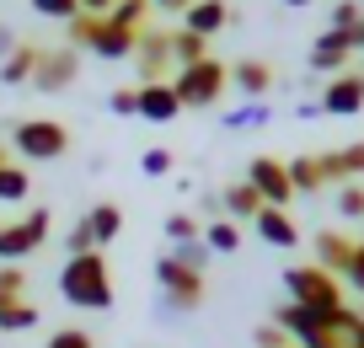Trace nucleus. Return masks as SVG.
Listing matches in <instances>:
<instances>
[{"instance_id":"obj_43","label":"nucleus","mask_w":364,"mask_h":348,"mask_svg":"<svg viewBox=\"0 0 364 348\" xmlns=\"http://www.w3.org/2000/svg\"><path fill=\"white\" fill-rule=\"evenodd\" d=\"M11 48H16V33H11V27H6V22H0V59L11 54Z\"/></svg>"},{"instance_id":"obj_34","label":"nucleus","mask_w":364,"mask_h":348,"mask_svg":"<svg viewBox=\"0 0 364 348\" xmlns=\"http://www.w3.org/2000/svg\"><path fill=\"white\" fill-rule=\"evenodd\" d=\"M43 348H97V337H91L86 327H59V332L48 337Z\"/></svg>"},{"instance_id":"obj_29","label":"nucleus","mask_w":364,"mask_h":348,"mask_svg":"<svg viewBox=\"0 0 364 348\" xmlns=\"http://www.w3.org/2000/svg\"><path fill=\"white\" fill-rule=\"evenodd\" d=\"M145 6H150V0H118L113 11H107V22L129 27V33H145Z\"/></svg>"},{"instance_id":"obj_7","label":"nucleus","mask_w":364,"mask_h":348,"mask_svg":"<svg viewBox=\"0 0 364 348\" xmlns=\"http://www.w3.org/2000/svg\"><path fill=\"white\" fill-rule=\"evenodd\" d=\"M48 225H54V209H27L22 220H6L0 225V263H22V258H33L38 247L48 241Z\"/></svg>"},{"instance_id":"obj_14","label":"nucleus","mask_w":364,"mask_h":348,"mask_svg":"<svg viewBox=\"0 0 364 348\" xmlns=\"http://www.w3.org/2000/svg\"><path fill=\"white\" fill-rule=\"evenodd\" d=\"M321 107H327L332 118H353V112L364 107V86H359V75H353V70L332 75V80H327V91H321Z\"/></svg>"},{"instance_id":"obj_40","label":"nucleus","mask_w":364,"mask_h":348,"mask_svg":"<svg viewBox=\"0 0 364 348\" xmlns=\"http://www.w3.org/2000/svg\"><path fill=\"white\" fill-rule=\"evenodd\" d=\"M118 0H80V16H107Z\"/></svg>"},{"instance_id":"obj_11","label":"nucleus","mask_w":364,"mask_h":348,"mask_svg":"<svg viewBox=\"0 0 364 348\" xmlns=\"http://www.w3.org/2000/svg\"><path fill=\"white\" fill-rule=\"evenodd\" d=\"M75 75H80L75 48H43L38 70H33V91H65V86H75Z\"/></svg>"},{"instance_id":"obj_16","label":"nucleus","mask_w":364,"mask_h":348,"mask_svg":"<svg viewBox=\"0 0 364 348\" xmlns=\"http://www.w3.org/2000/svg\"><path fill=\"white\" fill-rule=\"evenodd\" d=\"M182 112L177 91H171V80H156V86H139V118L145 124H171Z\"/></svg>"},{"instance_id":"obj_27","label":"nucleus","mask_w":364,"mask_h":348,"mask_svg":"<svg viewBox=\"0 0 364 348\" xmlns=\"http://www.w3.org/2000/svg\"><path fill=\"white\" fill-rule=\"evenodd\" d=\"M33 199V177H27V167H0V204H27Z\"/></svg>"},{"instance_id":"obj_12","label":"nucleus","mask_w":364,"mask_h":348,"mask_svg":"<svg viewBox=\"0 0 364 348\" xmlns=\"http://www.w3.org/2000/svg\"><path fill=\"white\" fill-rule=\"evenodd\" d=\"M252 231H257L268 247H279V252H295L300 247V225L289 220V209H273V204H262V209H257Z\"/></svg>"},{"instance_id":"obj_15","label":"nucleus","mask_w":364,"mask_h":348,"mask_svg":"<svg viewBox=\"0 0 364 348\" xmlns=\"http://www.w3.org/2000/svg\"><path fill=\"white\" fill-rule=\"evenodd\" d=\"M80 231L91 236V247L102 252L107 241H113L118 231H124V209H118V204H107V199H102V204H91V209L80 214Z\"/></svg>"},{"instance_id":"obj_46","label":"nucleus","mask_w":364,"mask_h":348,"mask_svg":"<svg viewBox=\"0 0 364 348\" xmlns=\"http://www.w3.org/2000/svg\"><path fill=\"white\" fill-rule=\"evenodd\" d=\"M0 348H6V337H0Z\"/></svg>"},{"instance_id":"obj_2","label":"nucleus","mask_w":364,"mask_h":348,"mask_svg":"<svg viewBox=\"0 0 364 348\" xmlns=\"http://www.w3.org/2000/svg\"><path fill=\"white\" fill-rule=\"evenodd\" d=\"M156 284H161V300H156V311L166 316H182V311H198L204 305V273H193V268H182L171 252H161L156 258Z\"/></svg>"},{"instance_id":"obj_8","label":"nucleus","mask_w":364,"mask_h":348,"mask_svg":"<svg viewBox=\"0 0 364 348\" xmlns=\"http://www.w3.org/2000/svg\"><path fill=\"white\" fill-rule=\"evenodd\" d=\"M353 48H364V27H353V33H343V27H327V33L311 38L306 65L316 70V75H343V70L353 65Z\"/></svg>"},{"instance_id":"obj_21","label":"nucleus","mask_w":364,"mask_h":348,"mask_svg":"<svg viewBox=\"0 0 364 348\" xmlns=\"http://www.w3.org/2000/svg\"><path fill=\"white\" fill-rule=\"evenodd\" d=\"M38 322H43V316H38V305H27V300H6V295H0V337H11V332H33Z\"/></svg>"},{"instance_id":"obj_38","label":"nucleus","mask_w":364,"mask_h":348,"mask_svg":"<svg viewBox=\"0 0 364 348\" xmlns=\"http://www.w3.org/2000/svg\"><path fill=\"white\" fill-rule=\"evenodd\" d=\"M22 290H27V273L16 268V263H0V295H6V300H22Z\"/></svg>"},{"instance_id":"obj_17","label":"nucleus","mask_w":364,"mask_h":348,"mask_svg":"<svg viewBox=\"0 0 364 348\" xmlns=\"http://www.w3.org/2000/svg\"><path fill=\"white\" fill-rule=\"evenodd\" d=\"M230 86H236L247 102H262L268 86H273V70L262 65V59H236V65H230Z\"/></svg>"},{"instance_id":"obj_25","label":"nucleus","mask_w":364,"mask_h":348,"mask_svg":"<svg viewBox=\"0 0 364 348\" xmlns=\"http://www.w3.org/2000/svg\"><path fill=\"white\" fill-rule=\"evenodd\" d=\"M204 247L215 252V258H230V252L241 247V225L225 220V214H220V220H204Z\"/></svg>"},{"instance_id":"obj_9","label":"nucleus","mask_w":364,"mask_h":348,"mask_svg":"<svg viewBox=\"0 0 364 348\" xmlns=\"http://www.w3.org/2000/svg\"><path fill=\"white\" fill-rule=\"evenodd\" d=\"M134 70H139V86H156V80H171L177 65H171V33H139L134 48Z\"/></svg>"},{"instance_id":"obj_24","label":"nucleus","mask_w":364,"mask_h":348,"mask_svg":"<svg viewBox=\"0 0 364 348\" xmlns=\"http://www.w3.org/2000/svg\"><path fill=\"white\" fill-rule=\"evenodd\" d=\"M204 59H209V38L188 33V27H177V33H171V65H177V70L204 65Z\"/></svg>"},{"instance_id":"obj_18","label":"nucleus","mask_w":364,"mask_h":348,"mask_svg":"<svg viewBox=\"0 0 364 348\" xmlns=\"http://www.w3.org/2000/svg\"><path fill=\"white\" fill-rule=\"evenodd\" d=\"M321 172H327V182H359L364 177V145H343V150H327L321 156Z\"/></svg>"},{"instance_id":"obj_35","label":"nucleus","mask_w":364,"mask_h":348,"mask_svg":"<svg viewBox=\"0 0 364 348\" xmlns=\"http://www.w3.org/2000/svg\"><path fill=\"white\" fill-rule=\"evenodd\" d=\"M332 27H343V33L364 27V6L359 0H338V6H332Z\"/></svg>"},{"instance_id":"obj_1","label":"nucleus","mask_w":364,"mask_h":348,"mask_svg":"<svg viewBox=\"0 0 364 348\" xmlns=\"http://www.w3.org/2000/svg\"><path fill=\"white\" fill-rule=\"evenodd\" d=\"M59 295L75 311H107L113 305V268H107L102 252H80V258H65L59 268Z\"/></svg>"},{"instance_id":"obj_13","label":"nucleus","mask_w":364,"mask_h":348,"mask_svg":"<svg viewBox=\"0 0 364 348\" xmlns=\"http://www.w3.org/2000/svg\"><path fill=\"white\" fill-rule=\"evenodd\" d=\"M230 22H236V11H230L225 0H193V6L182 11V27L198 33V38H220Z\"/></svg>"},{"instance_id":"obj_47","label":"nucleus","mask_w":364,"mask_h":348,"mask_svg":"<svg viewBox=\"0 0 364 348\" xmlns=\"http://www.w3.org/2000/svg\"><path fill=\"white\" fill-rule=\"evenodd\" d=\"M359 241H364V231H359Z\"/></svg>"},{"instance_id":"obj_36","label":"nucleus","mask_w":364,"mask_h":348,"mask_svg":"<svg viewBox=\"0 0 364 348\" xmlns=\"http://www.w3.org/2000/svg\"><path fill=\"white\" fill-rule=\"evenodd\" d=\"M252 343H257V348H295V343H289V332H284V327H273V322L252 327Z\"/></svg>"},{"instance_id":"obj_6","label":"nucleus","mask_w":364,"mask_h":348,"mask_svg":"<svg viewBox=\"0 0 364 348\" xmlns=\"http://www.w3.org/2000/svg\"><path fill=\"white\" fill-rule=\"evenodd\" d=\"M11 145L22 161H59L70 150V129L59 118H22L11 129Z\"/></svg>"},{"instance_id":"obj_20","label":"nucleus","mask_w":364,"mask_h":348,"mask_svg":"<svg viewBox=\"0 0 364 348\" xmlns=\"http://www.w3.org/2000/svg\"><path fill=\"white\" fill-rule=\"evenodd\" d=\"M220 209H225V220H257V209H262V193L257 188H252V182L247 177H241V182H230V188L225 193H220Z\"/></svg>"},{"instance_id":"obj_45","label":"nucleus","mask_w":364,"mask_h":348,"mask_svg":"<svg viewBox=\"0 0 364 348\" xmlns=\"http://www.w3.org/2000/svg\"><path fill=\"white\" fill-rule=\"evenodd\" d=\"M353 75H359V86H364V65H359V70H353Z\"/></svg>"},{"instance_id":"obj_39","label":"nucleus","mask_w":364,"mask_h":348,"mask_svg":"<svg viewBox=\"0 0 364 348\" xmlns=\"http://www.w3.org/2000/svg\"><path fill=\"white\" fill-rule=\"evenodd\" d=\"M343 279L353 284V290L364 295V241H353V252H348V263H343Z\"/></svg>"},{"instance_id":"obj_44","label":"nucleus","mask_w":364,"mask_h":348,"mask_svg":"<svg viewBox=\"0 0 364 348\" xmlns=\"http://www.w3.org/2000/svg\"><path fill=\"white\" fill-rule=\"evenodd\" d=\"M284 6H311V0H284Z\"/></svg>"},{"instance_id":"obj_26","label":"nucleus","mask_w":364,"mask_h":348,"mask_svg":"<svg viewBox=\"0 0 364 348\" xmlns=\"http://www.w3.org/2000/svg\"><path fill=\"white\" fill-rule=\"evenodd\" d=\"M161 231H166L171 247H182V241H198V236H204V220H198V214H188V209H171L166 220H161Z\"/></svg>"},{"instance_id":"obj_37","label":"nucleus","mask_w":364,"mask_h":348,"mask_svg":"<svg viewBox=\"0 0 364 348\" xmlns=\"http://www.w3.org/2000/svg\"><path fill=\"white\" fill-rule=\"evenodd\" d=\"M107 107H113L118 118H139V86H118L113 97H107Z\"/></svg>"},{"instance_id":"obj_3","label":"nucleus","mask_w":364,"mask_h":348,"mask_svg":"<svg viewBox=\"0 0 364 348\" xmlns=\"http://www.w3.org/2000/svg\"><path fill=\"white\" fill-rule=\"evenodd\" d=\"M70 48H91L97 59H134L139 33L113 27L107 16H75V22H70Z\"/></svg>"},{"instance_id":"obj_28","label":"nucleus","mask_w":364,"mask_h":348,"mask_svg":"<svg viewBox=\"0 0 364 348\" xmlns=\"http://www.w3.org/2000/svg\"><path fill=\"white\" fill-rule=\"evenodd\" d=\"M252 124H273V107H268V102H241V107L225 112V129H252Z\"/></svg>"},{"instance_id":"obj_4","label":"nucleus","mask_w":364,"mask_h":348,"mask_svg":"<svg viewBox=\"0 0 364 348\" xmlns=\"http://www.w3.org/2000/svg\"><path fill=\"white\" fill-rule=\"evenodd\" d=\"M284 290H289L295 305H311V311H338L343 305L338 273H327L321 263H295V268H284Z\"/></svg>"},{"instance_id":"obj_19","label":"nucleus","mask_w":364,"mask_h":348,"mask_svg":"<svg viewBox=\"0 0 364 348\" xmlns=\"http://www.w3.org/2000/svg\"><path fill=\"white\" fill-rule=\"evenodd\" d=\"M38 54H43V43H16L11 54L0 59V80H6V86H33Z\"/></svg>"},{"instance_id":"obj_30","label":"nucleus","mask_w":364,"mask_h":348,"mask_svg":"<svg viewBox=\"0 0 364 348\" xmlns=\"http://www.w3.org/2000/svg\"><path fill=\"white\" fill-rule=\"evenodd\" d=\"M171 258H177L182 268H193V273H209L215 252H209V247H204V236H198V241H182V247H171Z\"/></svg>"},{"instance_id":"obj_22","label":"nucleus","mask_w":364,"mask_h":348,"mask_svg":"<svg viewBox=\"0 0 364 348\" xmlns=\"http://www.w3.org/2000/svg\"><path fill=\"white\" fill-rule=\"evenodd\" d=\"M284 167H289L295 193H321V188H332L327 172H321V156H295V161H284Z\"/></svg>"},{"instance_id":"obj_5","label":"nucleus","mask_w":364,"mask_h":348,"mask_svg":"<svg viewBox=\"0 0 364 348\" xmlns=\"http://www.w3.org/2000/svg\"><path fill=\"white\" fill-rule=\"evenodd\" d=\"M225 86H230V65H220L215 54H209L204 65H188V70L171 75V91H177L182 107H215V102L225 97Z\"/></svg>"},{"instance_id":"obj_33","label":"nucleus","mask_w":364,"mask_h":348,"mask_svg":"<svg viewBox=\"0 0 364 348\" xmlns=\"http://www.w3.org/2000/svg\"><path fill=\"white\" fill-rule=\"evenodd\" d=\"M171 167H177V156H171L166 145H156V150H145V156H139V172H145V177H166Z\"/></svg>"},{"instance_id":"obj_31","label":"nucleus","mask_w":364,"mask_h":348,"mask_svg":"<svg viewBox=\"0 0 364 348\" xmlns=\"http://www.w3.org/2000/svg\"><path fill=\"white\" fill-rule=\"evenodd\" d=\"M338 214L364 225V182H343V188H338Z\"/></svg>"},{"instance_id":"obj_32","label":"nucleus","mask_w":364,"mask_h":348,"mask_svg":"<svg viewBox=\"0 0 364 348\" xmlns=\"http://www.w3.org/2000/svg\"><path fill=\"white\" fill-rule=\"evenodd\" d=\"M33 11L38 16H54V22H75V16H80V0H33Z\"/></svg>"},{"instance_id":"obj_10","label":"nucleus","mask_w":364,"mask_h":348,"mask_svg":"<svg viewBox=\"0 0 364 348\" xmlns=\"http://www.w3.org/2000/svg\"><path fill=\"white\" fill-rule=\"evenodd\" d=\"M247 182L262 193V204H273V209H284V204L295 199V182H289V167H284V161H273V156H252V167H247Z\"/></svg>"},{"instance_id":"obj_23","label":"nucleus","mask_w":364,"mask_h":348,"mask_svg":"<svg viewBox=\"0 0 364 348\" xmlns=\"http://www.w3.org/2000/svg\"><path fill=\"white\" fill-rule=\"evenodd\" d=\"M348 252H353V236H343V231H321V236H316V263L327 273H343Z\"/></svg>"},{"instance_id":"obj_42","label":"nucleus","mask_w":364,"mask_h":348,"mask_svg":"<svg viewBox=\"0 0 364 348\" xmlns=\"http://www.w3.org/2000/svg\"><path fill=\"white\" fill-rule=\"evenodd\" d=\"M150 6H156V11H177V16H182L188 6H193V0H150Z\"/></svg>"},{"instance_id":"obj_41","label":"nucleus","mask_w":364,"mask_h":348,"mask_svg":"<svg viewBox=\"0 0 364 348\" xmlns=\"http://www.w3.org/2000/svg\"><path fill=\"white\" fill-rule=\"evenodd\" d=\"M321 112H327V107H321V97L316 102H295V118H306V124H311V118H321Z\"/></svg>"}]
</instances>
